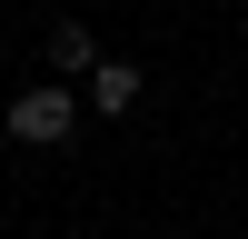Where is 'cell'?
<instances>
[{
  "label": "cell",
  "mask_w": 248,
  "mask_h": 239,
  "mask_svg": "<svg viewBox=\"0 0 248 239\" xmlns=\"http://www.w3.org/2000/svg\"><path fill=\"white\" fill-rule=\"evenodd\" d=\"M70 130H79V100L60 90V80H40V90L10 100V139H30V150H60Z\"/></svg>",
  "instance_id": "cell-1"
},
{
  "label": "cell",
  "mask_w": 248,
  "mask_h": 239,
  "mask_svg": "<svg viewBox=\"0 0 248 239\" xmlns=\"http://www.w3.org/2000/svg\"><path fill=\"white\" fill-rule=\"evenodd\" d=\"M40 70H50V80H79V70H99L90 30H79V20H60V30H50V60H40Z\"/></svg>",
  "instance_id": "cell-2"
},
{
  "label": "cell",
  "mask_w": 248,
  "mask_h": 239,
  "mask_svg": "<svg viewBox=\"0 0 248 239\" xmlns=\"http://www.w3.org/2000/svg\"><path fill=\"white\" fill-rule=\"evenodd\" d=\"M90 100H99V110H129V100H139V70H129V60H99V70H90Z\"/></svg>",
  "instance_id": "cell-3"
}]
</instances>
